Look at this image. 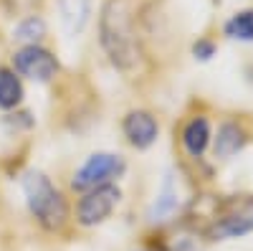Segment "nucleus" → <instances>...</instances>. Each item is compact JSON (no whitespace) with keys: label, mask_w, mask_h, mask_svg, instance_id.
I'll use <instances>...</instances> for the list:
<instances>
[{"label":"nucleus","mask_w":253,"mask_h":251,"mask_svg":"<svg viewBox=\"0 0 253 251\" xmlns=\"http://www.w3.org/2000/svg\"><path fill=\"white\" fill-rule=\"evenodd\" d=\"M101 49L119 71H132L139 61V41L134 31L132 10L124 0H107L99 15Z\"/></svg>","instance_id":"1"},{"label":"nucleus","mask_w":253,"mask_h":251,"mask_svg":"<svg viewBox=\"0 0 253 251\" xmlns=\"http://www.w3.org/2000/svg\"><path fill=\"white\" fill-rule=\"evenodd\" d=\"M23 196H26L31 216L38 221L41 228H46V231H61L66 226L69 203L63 198V193L41 170H28L23 175Z\"/></svg>","instance_id":"2"},{"label":"nucleus","mask_w":253,"mask_h":251,"mask_svg":"<svg viewBox=\"0 0 253 251\" xmlns=\"http://www.w3.org/2000/svg\"><path fill=\"white\" fill-rule=\"evenodd\" d=\"M126 170V162L122 155L112 152H94L79 170L74 173L71 185L76 191H94V188L109 185L114 178H122Z\"/></svg>","instance_id":"3"},{"label":"nucleus","mask_w":253,"mask_h":251,"mask_svg":"<svg viewBox=\"0 0 253 251\" xmlns=\"http://www.w3.org/2000/svg\"><path fill=\"white\" fill-rule=\"evenodd\" d=\"M119 198H122V191L114 183L94 188V191H86L84 198L79 201V205H76V221H79V226L94 228V226L104 223L114 213V208L119 205Z\"/></svg>","instance_id":"4"},{"label":"nucleus","mask_w":253,"mask_h":251,"mask_svg":"<svg viewBox=\"0 0 253 251\" xmlns=\"http://www.w3.org/2000/svg\"><path fill=\"white\" fill-rule=\"evenodd\" d=\"M13 71L18 76L46 84L58 74V61L43 46H23L13 53Z\"/></svg>","instance_id":"5"},{"label":"nucleus","mask_w":253,"mask_h":251,"mask_svg":"<svg viewBox=\"0 0 253 251\" xmlns=\"http://www.w3.org/2000/svg\"><path fill=\"white\" fill-rule=\"evenodd\" d=\"M122 130H124V137H126V142H129L132 148L147 150V148H152V145L157 142L160 124H157V119L150 112L134 109V112H129V114L124 117Z\"/></svg>","instance_id":"6"},{"label":"nucleus","mask_w":253,"mask_h":251,"mask_svg":"<svg viewBox=\"0 0 253 251\" xmlns=\"http://www.w3.org/2000/svg\"><path fill=\"white\" fill-rule=\"evenodd\" d=\"M253 231V203H243L236 211L225 213L223 218H215L210 226V239L225 241V239H241Z\"/></svg>","instance_id":"7"},{"label":"nucleus","mask_w":253,"mask_h":251,"mask_svg":"<svg viewBox=\"0 0 253 251\" xmlns=\"http://www.w3.org/2000/svg\"><path fill=\"white\" fill-rule=\"evenodd\" d=\"M246 142H248V135H246V130L241 127V124H236V122H223L220 127H218L215 145H213L215 157H218V160H230L233 155H238V152L246 148Z\"/></svg>","instance_id":"8"},{"label":"nucleus","mask_w":253,"mask_h":251,"mask_svg":"<svg viewBox=\"0 0 253 251\" xmlns=\"http://www.w3.org/2000/svg\"><path fill=\"white\" fill-rule=\"evenodd\" d=\"M61 23L69 36H79L89 23L91 15V0H58Z\"/></svg>","instance_id":"9"},{"label":"nucleus","mask_w":253,"mask_h":251,"mask_svg":"<svg viewBox=\"0 0 253 251\" xmlns=\"http://www.w3.org/2000/svg\"><path fill=\"white\" fill-rule=\"evenodd\" d=\"M180 205V193H177V185L172 180V175H167L165 183H162V191L157 193V201L152 203L150 208V221L157 223V221H167Z\"/></svg>","instance_id":"10"},{"label":"nucleus","mask_w":253,"mask_h":251,"mask_svg":"<svg viewBox=\"0 0 253 251\" xmlns=\"http://www.w3.org/2000/svg\"><path fill=\"white\" fill-rule=\"evenodd\" d=\"M182 145H185V150L193 157H200L208 150V145H210V124H208L205 117H195V119H190L185 124Z\"/></svg>","instance_id":"11"},{"label":"nucleus","mask_w":253,"mask_h":251,"mask_svg":"<svg viewBox=\"0 0 253 251\" xmlns=\"http://www.w3.org/2000/svg\"><path fill=\"white\" fill-rule=\"evenodd\" d=\"M23 101V81L13 69L0 66V109H15Z\"/></svg>","instance_id":"12"},{"label":"nucleus","mask_w":253,"mask_h":251,"mask_svg":"<svg viewBox=\"0 0 253 251\" xmlns=\"http://www.w3.org/2000/svg\"><path fill=\"white\" fill-rule=\"evenodd\" d=\"M43 36H46V23H43V18H38V15L23 18L13 31V38L20 41V44H26V46H38V41Z\"/></svg>","instance_id":"13"},{"label":"nucleus","mask_w":253,"mask_h":251,"mask_svg":"<svg viewBox=\"0 0 253 251\" xmlns=\"http://www.w3.org/2000/svg\"><path fill=\"white\" fill-rule=\"evenodd\" d=\"M228 38L236 41H253V10H241L223 26Z\"/></svg>","instance_id":"14"},{"label":"nucleus","mask_w":253,"mask_h":251,"mask_svg":"<svg viewBox=\"0 0 253 251\" xmlns=\"http://www.w3.org/2000/svg\"><path fill=\"white\" fill-rule=\"evenodd\" d=\"M193 53H195V58H200V61H208L210 56L215 53V46L210 44V41H198V44L193 46Z\"/></svg>","instance_id":"15"}]
</instances>
